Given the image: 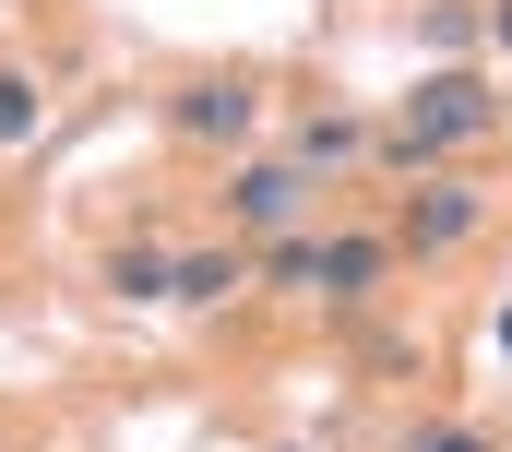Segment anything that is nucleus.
Returning a JSON list of instances; mask_svg holds the SVG:
<instances>
[{
  "label": "nucleus",
  "mask_w": 512,
  "mask_h": 452,
  "mask_svg": "<svg viewBox=\"0 0 512 452\" xmlns=\"http://www.w3.org/2000/svg\"><path fill=\"white\" fill-rule=\"evenodd\" d=\"M36 119H48L36 72H0V143H36Z\"/></svg>",
  "instance_id": "7"
},
{
  "label": "nucleus",
  "mask_w": 512,
  "mask_h": 452,
  "mask_svg": "<svg viewBox=\"0 0 512 452\" xmlns=\"http://www.w3.org/2000/svg\"><path fill=\"white\" fill-rule=\"evenodd\" d=\"M108 286H120V298H167V262H155V250H120Z\"/></svg>",
  "instance_id": "9"
},
{
  "label": "nucleus",
  "mask_w": 512,
  "mask_h": 452,
  "mask_svg": "<svg viewBox=\"0 0 512 452\" xmlns=\"http://www.w3.org/2000/svg\"><path fill=\"white\" fill-rule=\"evenodd\" d=\"M453 238H477V191H417L405 203V250H453Z\"/></svg>",
  "instance_id": "6"
},
{
  "label": "nucleus",
  "mask_w": 512,
  "mask_h": 452,
  "mask_svg": "<svg viewBox=\"0 0 512 452\" xmlns=\"http://www.w3.org/2000/svg\"><path fill=\"white\" fill-rule=\"evenodd\" d=\"M489 131H501V96H489L477 72H429V84L393 108L382 155H393V167H429V155H453V143H489Z\"/></svg>",
  "instance_id": "1"
},
{
  "label": "nucleus",
  "mask_w": 512,
  "mask_h": 452,
  "mask_svg": "<svg viewBox=\"0 0 512 452\" xmlns=\"http://www.w3.org/2000/svg\"><path fill=\"white\" fill-rule=\"evenodd\" d=\"M262 274H274V286H310V274H322V238H274V262H262Z\"/></svg>",
  "instance_id": "10"
},
{
  "label": "nucleus",
  "mask_w": 512,
  "mask_h": 452,
  "mask_svg": "<svg viewBox=\"0 0 512 452\" xmlns=\"http://www.w3.org/2000/svg\"><path fill=\"white\" fill-rule=\"evenodd\" d=\"M417 452H489V441H477V429H429Z\"/></svg>",
  "instance_id": "11"
},
{
  "label": "nucleus",
  "mask_w": 512,
  "mask_h": 452,
  "mask_svg": "<svg viewBox=\"0 0 512 452\" xmlns=\"http://www.w3.org/2000/svg\"><path fill=\"white\" fill-rule=\"evenodd\" d=\"M358 143H370L358 119H310V131H298V167H334V155H358Z\"/></svg>",
  "instance_id": "8"
},
{
  "label": "nucleus",
  "mask_w": 512,
  "mask_h": 452,
  "mask_svg": "<svg viewBox=\"0 0 512 452\" xmlns=\"http://www.w3.org/2000/svg\"><path fill=\"white\" fill-rule=\"evenodd\" d=\"M489 334H501V357H512V310H501V322H489Z\"/></svg>",
  "instance_id": "13"
},
{
  "label": "nucleus",
  "mask_w": 512,
  "mask_h": 452,
  "mask_svg": "<svg viewBox=\"0 0 512 452\" xmlns=\"http://www.w3.org/2000/svg\"><path fill=\"white\" fill-rule=\"evenodd\" d=\"M382 238H322V274H310V286H322V298H346V310H358V298H370V286H382Z\"/></svg>",
  "instance_id": "5"
},
{
  "label": "nucleus",
  "mask_w": 512,
  "mask_h": 452,
  "mask_svg": "<svg viewBox=\"0 0 512 452\" xmlns=\"http://www.w3.org/2000/svg\"><path fill=\"white\" fill-rule=\"evenodd\" d=\"M489 36H501V60H512V0H501V12H489Z\"/></svg>",
  "instance_id": "12"
},
{
  "label": "nucleus",
  "mask_w": 512,
  "mask_h": 452,
  "mask_svg": "<svg viewBox=\"0 0 512 452\" xmlns=\"http://www.w3.org/2000/svg\"><path fill=\"white\" fill-rule=\"evenodd\" d=\"M251 286V250H191V262H167V298H191V310H215V298H239Z\"/></svg>",
  "instance_id": "4"
},
{
  "label": "nucleus",
  "mask_w": 512,
  "mask_h": 452,
  "mask_svg": "<svg viewBox=\"0 0 512 452\" xmlns=\"http://www.w3.org/2000/svg\"><path fill=\"white\" fill-rule=\"evenodd\" d=\"M227 203H239L251 238H298V215H310V167H274V155H262V167H239Z\"/></svg>",
  "instance_id": "3"
},
{
  "label": "nucleus",
  "mask_w": 512,
  "mask_h": 452,
  "mask_svg": "<svg viewBox=\"0 0 512 452\" xmlns=\"http://www.w3.org/2000/svg\"><path fill=\"white\" fill-rule=\"evenodd\" d=\"M179 143H251V119H262V96L239 84V72H203V84H179Z\"/></svg>",
  "instance_id": "2"
}]
</instances>
